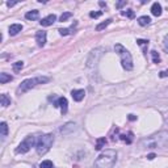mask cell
Returning a JSON list of instances; mask_svg holds the SVG:
<instances>
[{
    "instance_id": "6da1fadb",
    "label": "cell",
    "mask_w": 168,
    "mask_h": 168,
    "mask_svg": "<svg viewBox=\"0 0 168 168\" xmlns=\"http://www.w3.org/2000/svg\"><path fill=\"white\" fill-rule=\"evenodd\" d=\"M168 144V130H162V132L150 135V137L142 139L139 142V146L144 148H162Z\"/></svg>"
},
{
    "instance_id": "7a4b0ae2",
    "label": "cell",
    "mask_w": 168,
    "mask_h": 168,
    "mask_svg": "<svg viewBox=\"0 0 168 168\" xmlns=\"http://www.w3.org/2000/svg\"><path fill=\"white\" fill-rule=\"evenodd\" d=\"M116 162H117V152H116V150L109 148V150L102 151L97 156L93 168H113Z\"/></svg>"
},
{
    "instance_id": "3957f363",
    "label": "cell",
    "mask_w": 168,
    "mask_h": 168,
    "mask_svg": "<svg viewBox=\"0 0 168 168\" xmlns=\"http://www.w3.org/2000/svg\"><path fill=\"white\" fill-rule=\"evenodd\" d=\"M114 50H116V53L118 54V57L121 59V64H122V67L126 70V71L133 70V58H132V54L129 53V50H126L121 44L116 45Z\"/></svg>"
},
{
    "instance_id": "277c9868",
    "label": "cell",
    "mask_w": 168,
    "mask_h": 168,
    "mask_svg": "<svg viewBox=\"0 0 168 168\" xmlns=\"http://www.w3.org/2000/svg\"><path fill=\"white\" fill-rule=\"evenodd\" d=\"M54 143V135L53 134H45L38 138V141L36 143V150L38 155H45L48 152L51 146Z\"/></svg>"
},
{
    "instance_id": "5b68a950",
    "label": "cell",
    "mask_w": 168,
    "mask_h": 168,
    "mask_svg": "<svg viewBox=\"0 0 168 168\" xmlns=\"http://www.w3.org/2000/svg\"><path fill=\"white\" fill-rule=\"evenodd\" d=\"M50 80V79L48 76H36V78H30V79H26V80H24L20 87H18V92L24 93L26 91L32 90V88H34L36 86H38V84H45L48 83Z\"/></svg>"
},
{
    "instance_id": "8992f818",
    "label": "cell",
    "mask_w": 168,
    "mask_h": 168,
    "mask_svg": "<svg viewBox=\"0 0 168 168\" xmlns=\"http://www.w3.org/2000/svg\"><path fill=\"white\" fill-rule=\"evenodd\" d=\"M34 143H36V138L33 135H29V137H26L24 141L18 144V147L16 148V152L17 154H26L32 147L34 146Z\"/></svg>"
},
{
    "instance_id": "52a82bcc",
    "label": "cell",
    "mask_w": 168,
    "mask_h": 168,
    "mask_svg": "<svg viewBox=\"0 0 168 168\" xmlns=\"http://www.w3.org/2000/svg\"><path fill=\"white\" fill-rule=\"evenodd\" d=\"M101 51L102 49H95V50H92L91 51V54H90V57H88L87 59V67H93V66H96V63L99 62V59L101 57Z\"/></svg>"
},
{
    "instance_id": "ba28073f",
    "label": "cell",
    "mask_w": 168,
    "mask_h": 168,
    "mask_svg": "<svg viewBox=\"0 0 168 168\" xmlns=\"http://www.w3.org/2000/svg\"><path fill=\"white\" fill-rule=\"evenodd\" d=\"M54 106H55V108H60L62 114H66L67 113V108H68V101H67L66 97H59V99L54 102Z\"/></svg>"
},
{
    "instance_id": "9c48e42d",
    "label": "cell",
    "mask_w": 168,
    "mask_h": 168,
    "mask_svg": "<svg viewBox=\"0 0 168 168\" xmlns=\"http://www.w3.org/2000/svg\"><path fill=\"white\" fill-rule=\"evenodd\" d=\"M75 130H76V124L75 122H67V124H64L62 128L59 129V132H60V134H63V135H68V134L74 133Z\"/></svg>"
},
{
    "instance_id": "30bf717a",
    "label": "cell",
    "mask_w": 168,
    "mask_h": 168,
    "mask_svg": "<svg viewBox=\"0 0 168 168\" xmlns=\"http://www.w3.org/2000/svg\"><path fill=\"white\" fill-rule=\"evenodd\" d=\"M36 42H37V45H38L40 48L45 46V44H46V32H45V30L37 32V34H36Z\"/></svg>"
},
{
    "instance_id": "8fae6325",
    "label": "cell",
    "mask_w": 168,
    "mask_h": 168,
    "mask_svg": "<svg viewBox=\"0 0 168 168\" xmlns=\"http://www.w3.org/2000/svg\"><path fill=\"white\" fill-rule=\"evenodd\" d=\"M55 21H57V16H55V15H49V16H46L45 18H42L40 22H41L42 26H50V25H53Z\"/></svg>"
},
{
    "instance_id": "7c38bea8",
    "label": "cell",
    "mask_w": 168,
    "mask_h": 168,
    "mask_svg": "<svg viewBox=\"0 0 168 168\" xmlns=\"http://www.w3.org/2000/svg\"><path fill=\"white\" fill-rule=\"evenodd\" d=\"M71 96H72V99L75 100V101H82L84 99V96H86V91L84 90H74L71 92Z\"/></svg>"
},
{
    "instance_id": "4fadbf2b",
    "label": "cell",
    "mask_w": 168,
    "mask_h": 168,
    "mask_svg": "<svg viewBox=\"0 0 168 168\" xmlns=\"http://www.w3.org/2000/svg\"><path fill=\"white\" fill-rule=\"evenodd\" d=\"M151 13L154 16H156V17H159L162 15V6L158 2H155L151 6Z\"/></svg>"
},
{
    "instance_id": "5bb4252c",
    "label": "cell",
    "mask_w": 168,
    "mask_h": 168,
    "mask_svg": "<svg viewBox=\"0 0 168 168\" xmlns=\"http://www.w3.org/2000/svg\"><path fill=\"white\" fill-rule=\"evenodd\" d=\"M21 30H22V25L21 24H12L11 26H9V34H11V36L18 34Z\"/></svg>"
},
{
    "instance_id": "9a60e30c",
    "label": "cell",
    "mask_w": 168,
    "mask_h": 168,
    "mask_svg": "<svg viewBox=\"0 0 168 168\" xmlns=\"http://www.w3.org/2000/svg\"><path fill=\"white\" fill-rule=\"evenodd\" d=\"M40 16V12L37 11V9H33V11H29V12H26L25 13V18H28V20H37Z\"/></svg>"
},
{
    "instance_id": "2e32d148",
    "label": "cell",
    "mask_w": 168,
    "mask_h": 168,
    "mask_svg": "<svg viewBox=\"0 0 168 168\" xmlns=\"http://www.w3.org/2000/svg\"><path fill=\"white\" fill-rule=\"evenodd\" d=\"M150 22H151V18L148 16H141L138 18V24L141 26H146V25L150 24Z\"/></svg>"
},
{
    "instance_id": "e0dca14e",
    "label": "cell",
    "mask_w": 168,
    "mask_h": 168,
    "mask_svg": "<svg viewBox=\"0 0 168 168\" xmlns=\"http://www.w3.org/2000/svg\"><path fill=\"white\" fill-rule=\"evenodd\" d=\"M12 79H13V78H12L11 75H8V74H6V72L0 74V83H2V84H6V83H8V82H11Z\"/></svg>"
},
{
    "instance_id": "ac0fdd59",
    "label": "cell",
    "mask_w": 168,
    "mask_h": 168,
    "mask_svg": "<svg viewBox=\"0 0 168 168\" xmlns=\"http://www.w3.org/2000/svg\"><path fill=\"white\" fill-rule=\"evenodd\" d=\"M0 104H2L3 106H8V105H11V99L7 96V95H3L0 96Z\"/></svg>"
},
{
    "instance_id": "d6986e66",
    "label": "cell",
    "mask_w": 168,
    "mask_h": 168,
    "mask_svg": "<svg viewBox=\"0 0 168 168\" xmlns=\"http://www.w3.org/2000/svg\"><path fill=\"white\" fill-rule=\"evenodd\" d=\"M0 130H2V137H7L8 135V125L7 122H2L0 124Z\"/></svg>"
},
{
    "instance_id": "ffe728a7",
    "label": "cell",
    "mask_w": 168,
    "mask_h": 168,
    "mask_svg": "<svg viewBox=\"0 0 168 168\" xmlns=\"http://www.w3.org/2000/svg\"><path fill=\"white\" fill-rule=\"evenodd\" d=\"M22 67H24V62H21V60L13 63V70H15V72H20L22 70Z\"/></svg>"
},
{
    "instance_id": "44dd1931",
    "label": "cell",
    "mask_w": 168,
    "mask_h": 168,
    "mask_svg": "<svg viewBox=\"0 0 168 168\" xmlns=\"http://www.w3.org/2000/svg\"><path fill=\"white\" fill-rule=\"evenodd\" d=\"M105 143H106V139L105 138H100V139H97V143H96V150H101L102 147L105 146Z\"/></svg>"
},
{
    "instance_id": "7402d4cb",
    "label": "cell",
    "mask_w": 168,
    "mask_h": 168,
    "mask_svg": "<svg viewBox=\"0 0 168 168\" xmlns=\"http://www.w3.org/2000/svg\"><path fill=\"white\" fill-rule=\"evenodd\" d=\"M110 22H112V20H110V18H109V20H106V21H104V22H101V24H99V25H97L96 26V30H102V29H105V28L106 26H108L109 24H110Z\"/></svg>"
},
{
    "instance_id": "603a6c76",
    "label": "cell",
    "mask_w": 168,
    "mask_h": 168,
    "mask_svg": "<svg viewBox=\"0 0 168 168\" xmlns=\"http://www.w3.org/2000/svg\"><path fill=\"white\" fill-rule=\"evenodd\" d=\"M40 168H53V162L51 160H44L40 163Z\"/></svg>"
},
{
    "instance_id": "cb8c5ba5",
    "label": "cell",
    "mask_w": 168,
    "mask_h": 168,
    "mask_svg": "<svg viewBox=\"0 0 168 168\" xmlns=\"http://www.w3.org/2000/svg\"><path fill=\"white\" fill-rule=\"evenodd\" d=\"M151 57H152V62H154V63H159V62H160V55L158 54L155 50L151 51Z\"/></svg>"
},
{
    "instance_id": "d4e9b609",
    "label": "cell",
    "mask_w": 168,
    "mask_h": 168,
    "mask_svg": "<svg viewBox=\"0 0 168 168\" xmlns=\"http://www.w3.org/2000/svg\"><path fill=\"white\" fill-rule=\"evenodd\" d=\"M71 17H72V13L71 12H64V13H62V16H60L59 20L63 22V21H67L68 18H71Z\"/></svg>"
},
{
    "instance_id": "484cf974",
    "label": "cell",
    "mask_w": 168,
    "mask_h": 168,
    "mask_svg": "<svg viewBox=\"0 0 168 168\" xmlns=\"http://www.w3.org/2000/svg\"><path fill=\"white\" fill-rule=\"evenodd\" d=\"M122 16H126V17H129V18H134L135 13H134L133 9H128V11H122Z\"/></svg>"
},
{
    "instance_id": "4316f807",
    "label": "cell",
    "mask_w": 168,
    "mask_h": 168,
    "mask_svg": "<svg viewBox=\"0 0 168 168\" xmlns=\"http://www.w3.org/2000/svg\"><path fill=\"white\" fill-rule=\"evenodd\" d=\"M132 133H129L128 134V137H126V135L125 134H122V135H120V137H121V139H122V141H126V142H128V143H132V141H133V138H132Z\"/></svg>"
},
{
    "instance_id": "83f0119b",
    "label": "cell",
    "mask_w": 168,
    "mask_h": 168,
    "mask_svg": "<svg viewBox=\"0 0 168 168\" xmlns=\"http://www.w3.org/2000/svg\"><path fill=\"white\" fill-rule=\"evenodd\" d=\"M101 15H102L101 11H99V12H91V13H90V17H91V18H97V17H100Z\"/></svg>"
},
{
    "instance_id": "f1b7e54d",
    "label": "cell",
    "mask_w": 168,
    "mask_h": 168,
    "mask_svg": "<svg viewBox=\"0 0 168 168\" xmlns=\"http://www.w3.org/2000/svg\"><path fill=\"white\" fill-rule=\"evenodd\" d=\"M71 32H70V29H59V34L60 36H68Z\"/></svg>"
},
{
    "instance_id": "f546056e",
    "label": "cell",
    "mask_w": 168,
    "mask_h": 168,
    "mask_svg": "<svg viewBox=\"0 0 168 168\" xmlns=\"http://www.w3.org/2000/svg\"><path fill=\"white\" fill-rule=\"evenodd\" d=\"M137 44L139 46H147L148 45V41H146V40H137Z\"/></svg>"
},
{
    "instance_id": "4dcf8cb0",
    "label": "cell",
    "mask_w": 168,
    "mask_h": 168,
    "mask_svg": "<svg viewBox=\"0 0 168 168\" xmlns=\"http://www.w3.org/2000/svg\"><path fill=\"white\" fill-rule=\"evenodd\" d=\"M159 76H160V78H166V76H168V71H167V70H166V71H162V72L159 74Z\"/></svg>"
},
{
    "instance_id": "1f68e13d",
    "label": "cell",
    "mask_w": 168,
    "mask_h": 168,
    "mask_svg": "<svg viewBox=\"0 0 168 168\" xmlns=\"http://www.w3.org/2000/svg\"><path fill=\"white\" fill-rule=\"evenodd\" d=\"M16 4H17V2H7V6H8L9 8H11V7H15Z\"/></svg>"
},
{
    "instance_id": "d6a6232c",
    "label": "cell",
    "mask_w": 168,
    "mask_h": 168,
    "mask_svg": "<svg viewBox=\"0 0 168 168\" xmlns=\"http://www.w3.org/2000/svg\"><path fill=\"white\" fill-rule=\"evenodd\" d=\"M155 154H148V155H147V159L148 160H152V159H155Z\"/></svg>"
},
{
    "instance_id": "836d02e7",
    "label": "cell",
    "mask_w": 168,
    "mask_h": 168,
    "mask_svg": "<svg viewBox=\"0 0 168 168\" xmlns=\"http://www.w3.org/2000/svg\"><path fill=\"white\" fill-rule=\"evenodd\" d=\"M125 4H126V2H120V3L116 4V7H117V8H121V7H124Z\"/></svg>"
},
{
    "instance_id": "e575fe53",
    "label": "cell",
    "mask_w": 168,
    "mask_h": 168,
    "mask_svg": "<svg viewBox=\"0 0 168 168\" xmlns=\"http://www.w3.org/2000/svg\"><path fill=\"white\" fill-rule=\"evenodd\" d=\"M129 120H130V121H134V120H137V117H135V116H133V114H129Z\"/></svg>"
},
{
    "instance_id": "d590c367",
    "label": "cell",
    "mask_w": 168,
    "mask_h": 168,
    "mask_svg": "<svg viewBox=\"0 0 168 168\" xmlns=\"http://www.w3.org/2000/svg\"><path fill=\"white\" fill-rule=\"evenodd\" d=\"M164 48H166V50L168 51V38H166V41H164Z\"/></svg>"
},
{
    "instance_id": "8d00e7d4",
    "label": "cell",
    "mask_w": 168,
    "mask_h": 168,
    "mask_svg": "<svg viewBox=\"0 0 168 168\" xmlns=\"http://www.w3.org/2000/svg\"><path fill=\"white\" fill-rule=\"evenodd\" d=\"M99 4H100V6H101V7H104V6H106V4H105V3H104V2H100V3H99Z\"/></svg>"
},
{
    "instance_id": "74e56055",
    "label": "cell",
    "mask_w": 168,
    "mask_h": 168,
    "mask_svg": "<svg viewBox=\"0 0 168 168\" xmlns=\"http://www.w3.org/2000/svg\"><path fill=\"white\" fill-rule=\"evenodd\" d=\"M167 124H168V117H167Z\"/></svg>"
}]
</instances>
